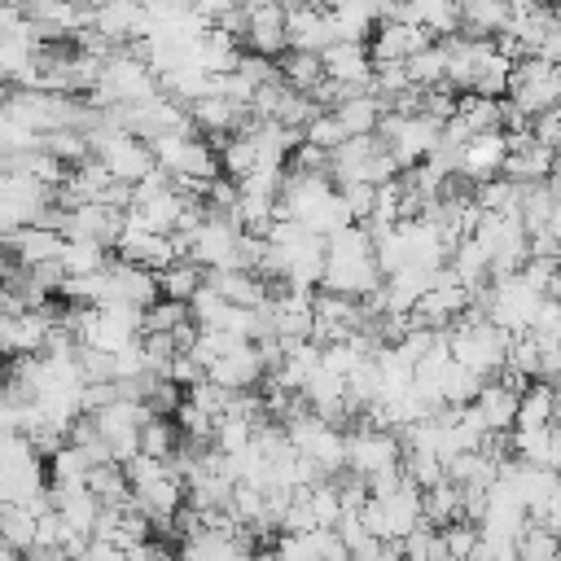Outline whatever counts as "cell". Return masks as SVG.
<instances>
[{
  "label": "cell",
  "mask_w": 561,
  "mask_h": 561,
  "mask_svg": "<svg viewBox=\"0 0 561 561\" xmlns=\"http://www.w3.org/2000/svg\"><path fill=\"white\" fill-rule=\"evenodd\" d=\"M180 451V425L171 416H149L140 425V456L149 460H175Z\"/></svg>",
  "instance_id": "obj_14"
},
{
  "label": "cell",
  "mask_w": 561,
  "mask_h": 561,
  "mask_svg": "<svg viewBox=\"0 0 561 561\" xmlns=\"http://www.w3.org/2000/svg\"><path fill=\"white\" fill-rule=\"evenodd\" d=\"M552 171H557V149H543V145H522V149H513L508 153V162H504V180L508 184H517V188H526V184H548L552 180Z\"/></svg>",
  "instance_id": "obj_8"
},
{
  "label": "cell",
  "mask_w": 561,
  "mask_h": 561,
  "mask_svg": "<svg viewBox=\"0 0 561 561\" xmlns=\"http://www.w3.org/2000/svg\"><path fill=\"white\" fill-rule=\"evenodd\" d=\"M552 421H557L552 381H530V386L517 394V421H513V430H548Z\"/></svg>",
  "instance_id": "obj_9"
},
{
  "label": "cell",
  "mask_w": 561,
  "mask_h": 561,
  "mask_svg": "<svg viewBox=\"0 0 561 561\" xmlns=\"http://www.w3.org/2000/svg\"><path fill=\"white\" fill-rule=\"evenodd\" d=\"M513 552H517V561H561V535L526 517V526H522Z\"/></svg>",
  "instance_id": "obj_15"
},
{
  "label": "cell",
  "mask_w": 561,
  "mask_h": 561,
  "mask_svg": "<svg viewBox=\"0 0 561 561\" xmlns=\"http://www.w3.org/2000/svg\"><path fill=\"white\" fill-rule=\"evenodd\" d=\"M285 35H289V48L294 53H324L333 44V22H329V9H316V4H285Z\"/></svg>",
  "instance_id": "obj_5"
},
{
  "label": "cell",
  "mask_w": 561,
  "mask_h": 561,
  "mask_svg": "<svg viewBox=\"0 0 561 561\" xmlns=\"http://www.w3.org/2000/svg\"><path fill=\"white\" fill-rule=\"evenodd\" d=\"M399 456H403V443H399L394 430H377V425L359 421L346 434V469H351V478H364L368 482V478L394 469Z\"/></svg>",
  "instance_id": "obj_2"
},
{
  "label": "cell",
  "mask_w": 561,
  "mask_h": 561,
  "mask_svg": "<svg viewBox=\"0 0 561 561\" xmlns=\"http://www.w3.org/2000/svg\"><path fill=\"white\" fill-rule=\"evenodd\" d=\"M421 522L434 530H447L451 522H460V486L438 482V486L421 491Z\"/></svg>",
  "instance_id": "obj_13"
},
{
  "label": "cell",
  "mask_w": 561,
  "mask_h": 561,
  "mask_svg": "<svg viewBox=\"0 0 561 561\" xmlns=\"http://www.w3.org/2000/svg\"><path fill=\"white\" fill-rule=\"evenodd\" d=\"M408 79H412L416 92L447 83V48H443V44H430L425 53H416V57L408 61Z\"/></svg>",
  "instance_id": "obj_17"
},
{
  "label": "cell",
  "mask_w": 561,
  "mask_h": 561,
  "mask_svg": "<svg viewBox=\"0 0 561 561\" xmlns=\"http://www.w3.org/2000/svg\"><path fill=\"white\" fill-rule=\"evenodd\" d=\"M245 53L280 61L289 53V35H285V4H245Z\"/></svg>",
  "instance_id": "obj_3"
},
{
  "label": "cell",
  "mask_w": 561,
  "mask_h": 561,
  "mask_svg": "<svg viewBox=\"0 0 561 561\" xmlns=\"http://www.w3.org/2000/svg\"><path fill=\"white\" fill-rule=\"evenodd\" d=\"M276 75H280V83H285V88L307 92V96L324 83V66H320V57H316V53H294V48L276 61Z\"/></svg>",
  "instance_id": "obj_12"
},
{
  "label": "cell",
  "mask_w": 561,
  "mask_h": 561,
  "mask_svg": "<svg viewBox=\"0 0 561 561\" xmlns=\"http://www.w3.org/2000/svg\"><path fill=\"white\" fill-rule=\"evenodd\" d=\"M438 539H443V552L451 561H469L478 552V543H482V535H478L473 522H451L447 530H438Z\"/></svg>",
  "instance_id": "obj_18"
},
{
  "label": "cell",
  "mask_w": 561,
  "mask_h": 561,
  "mask_svg": "<svg viewBox=\"0 0 561 561\" xmlns=\"http://www.w3.org/2000/svg\"><path fill=\"white\" fill-rule=\"evenodd\" d=\"M552 394H557V421H561V373L552 377Z\"/></svg>",
  "instance_id": "obj_22"
},
{
  "label": "cell",
  "mask_w": 561,
  "mask_h": 561,
  "mask_svg": "<svg viewBox=\"0 0 561 561\" xmlns=\"http://www.w3.org/2000/svg\"><path fill=\"white\" fill-rule=\"evenodd\" d=\"M320 66H324V79H329V83H342V88H364V92H368V79H373V57H368V44L333 39V44L320 53Z\"/></svg>",
  "instance_id": "obj_6"
},
{
  "label": "cell",
  "mask_w": 561,
  "mask_h": 561,
  "mask_svg": "<svg viewBox=\"0 0 561 561\" xmlns=\"http://www.w3.org/2000/svg\"><path fill=\"white\" fill-rule=\"evenodd\" d=\"M469 412L482 421L486 434H513V421H517V390H508L504 381H482Z\"/></svg>",
  "instance_id": "obj_7"
},
{
  "label": "cell",
  "mask_w": 561,
  "mask_h": 561,
  "mask_svg": "<svg viewBox=\"0 0 561 561\" xmlns=\"http://www.w3.org/2000/svg\"><path fill=\"white\" fill-rule=\"evenodd\" d=\"M202 285H206V272L197 263H188V259L184 263H171L167 272H158V298L180 302V307H188Z\"/></svg>",
  "instance_id": "obj_11"
},
{
  "label": "cell",
  "mask_w": 561,
  "mask_h": 561,
  "mask_svg": "<svg viewBox=\"0 0 561 561\" xmlns=\"http://www.w3.org/2000/svg\"><path fill=\"white\" fill-rule=\"evenodd\" d=\"M500 114H504V101H486V96H473V92H465L460 105H456V118L469 127V136L500 131Z\"/></svg>",
  "instance_id": "obj_16"
},
{
  "label": "cell",
  "mask_w": 561,
  "mask_h": 561,
  "mask_svg": "<svg viewBox=\"0 0 561 561\" xmlns=\"http://www.w3.org/2000/svg\"><path fill=\"white\" fill-rule=\"evenodd\" d=\"M508 26V4L500 0H478V4H460V35L469 39H495Z\"/></svg>",
  "instance_id": "obj_10"
},
{
  "label": "cell",
  "mask_w": 561,
  "mask_h": 561,
  "mask_svg": "<svg viewBox=\"0 0 561 561\" xmlns=\"http://www.w3.org/2000/svg\"><path fill=\"white\" fill-rule=\"evenodd\" d=\"M184 320H188V307H180V302L158 298L153 307H145V333H175Z\"/></svg>",
  "instance_id": "obj_20"
},
{
  "label": "cell",
  "mask_w": 561,
  "mask_h": 561,
  "mask_svg": "<svg viewBox=\"0 0 561 561\" xmlns=\"http://www.w3.org/2000/svg\"><path fill=\"white\" fill-rule=\"evenodd\" d=\"M302 145H316V149H324V153H333L337 145H346V131H342V123L324 110V114H316L311 123H307V131H302Z\"/></svg>",
  "instance_id": "obj_19"
},
{
  "label": "cell",
  "mask_w": 561,
  "mask_h": 561,
  "mask_svg": "<svg viewBox=\"0 0 561 561\" xmlns=\"http://www.w3.org/2000/svg\"><path fill=\"white\" fill-rule=\"evenodd\" d=\"M548 469L561 473V421L548 425Z\"/></svg>",
  "instance_id": "obj_21"
},
{
  "label": "cell",
  "mask_w": 561,
  "mask_h": 561,
  "mask_svg": "<svg viewBox=\"0 0 561 561\" xmlns=\"http://www.w3.org/2000/svg\"><path fill=\"white\" fill-rule=\"evenodd\" d=\"M508 105H517L526 118H539L561 105V66L543 57H522L508 75Z\"/></svg>",
  "instance_id": "obj_1"
},
{
  "label": "cell",
  "mask_w": 561,
  "mask_h": 561,
  "mask_svg": "<svg viewBox=\"0 0 561 561\" xmlns=\"http://www.w3.org/2000/svg\"><path fill=\"white\" fill-rule=\"evenodd\" d=\"M504 162H508V140H504V131H482V136H473V140L456 153V175H465V180H473V184H486V180H495V175L504 171Z\"/></svg>",
  "instance_id": "obj_4"
}]
</instances>
